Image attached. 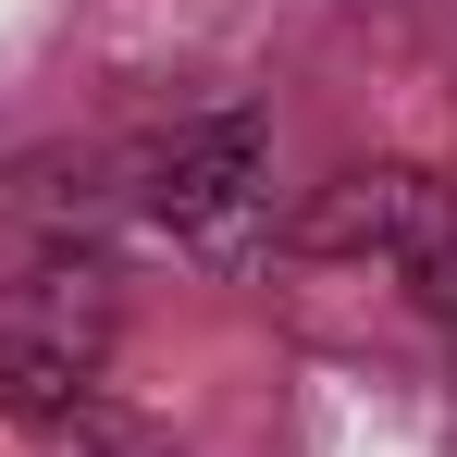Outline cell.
<instances>
[{"label":"cell","instance_id":"obj_1","mask_svg":"<svg viewBox=\"0 0 457 457\" xmlns=\"http://www.w3.org/2000/svg\"><path fill=\"white\" fill-rule=\"evenodd\" d=\"M99 371H112V272H25L0 285V420L12 433H75L99 408Z\"/></svg>","mask_w":457,"mask_h":457},{"label":"cell","instance_id":"obj_2","mask_svg":"<svg viewBox=\"0 0 457 457\" xmlns=\"http://www.w3.org/2000/svg\"><path fill=\"white\" fill-rule=\"evenodd\" d=\"M309 260H395V272H457V198L420 161H371V173H334L297 211Z\"/></svg>","mask_w":457,"mask_h":457},{"label":"cell","instance_id":"obj_3","mask_svg":"<svg viewBox=\"0 0 457 457\" xmlns=\"http://www.w3.org/2000/svg\"><path fill=\"white\" fill-rule=\"evenodd\" d=\"M260 198H272L260 112H211V124H186V137L149 161V211L186 235V247H247V235H260Z\"/></svg>","mask_w":457,"mask_h":457},{"label":"cell","instance_id":"obj_4","mask_svg":"<svg viewBox=\"0 0 457 457\" xmlns=\"http://www.w3.org/2000/svg\"><path fill=\"white\" fill-rule=\"evenodd\" d=\"M87 457H161V445H137V433H87Z\"/></svg>","mask_w":457,"mask_h":457}]
</instances>
